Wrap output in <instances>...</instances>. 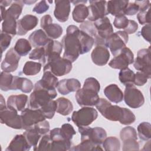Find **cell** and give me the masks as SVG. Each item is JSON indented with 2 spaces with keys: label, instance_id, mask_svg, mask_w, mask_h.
Returning <instances> with one entry per match:
<instances>
[{
  "label": "cell",
  "instance_id": "1",
  "mask_svg": "<svg viewBox=\"0 0 151 151\" xmlns=\"http://www.w3.org/2000/svg\"><path fill=\"white\" fill-rule=\"evenodd\" d=\"M95 106L100 113L107 120L119 121L124 125L130 124L136 120L134 114L130 110L117 105H111L105 99H99Z\"/></svg>",
  "mask_w": 151,
  "mask_h": 151
},
{
  "label": "cell",
  "instance_id": "2",
  "mask_svg": "<svg viewBox=\"0 0 151 151\" xmlns=\"http://www.w3.org/2000/svg\"><path fill=\"white\" fill-rule=\"evenodd\" d=\"M80 29L76 25H70L67 28L66 35L62 39L64 49L63 58L74 62L81 54V43L79 38Z\"/></svg>",
  "mask_w": 151,
  "mask_h": 151
},
{
  "label": "cell",
  "instance_id": "3",
  "mask_svg": "<svg viewBox=\"0 0 151 151\" xmlns=\"http://www.w3.org/2000/svg\"><path fill=\"white\" fill-rule=\"evenodd\" d=\"M57 96V93L55 88H46L36 83L34 86V91L29 96V108L40 109L55 99Z\"/></svg>",
  "mask_w": 151,
  "mask_h": 151
},
{
  "label": "cell",
  "instance_id": "4",
  "mask_svg": "<svg viewBox=\"0 0 151 151\" xmlns=\"http://www.w3.org/2000/svg\"><path fill=\"white\" fill-rule=\"evenodd\" d=\"M72 69V63L67 59L57 57L47 61L43 71H50L54 76H63L68 74Z\"/></svg>",
  "mask_w": 151,
  "mask_h": 151
},
{
  "label": "cell",
  "instance_id": "5",
  "mask_svg": "<svg viewBox=\"0 0 151 151\" xmlns=\"http://www.w3.org/2000/svg\"><path fill=\"white\" fill-rule=\"evenodd\" d=\"M98 116L97 110L93 107H84L78 111H74L71 116V120L78 127L88 126Z\"/></svg>",
  "mask_w": 151,
  "mask_h": 151
},
{
  "label": "cell",
  "instance_id": "6",
  "mask_svg": "<svg viewBox=\"0 0 151 151\" xmlns=\"http://www.w3.org/2000/svg\"><path fill=\"white\" fill-rule=\"evenodd\" d=\"M97 34L94 37V44L97 45L105 46L106 40L113 33V28L109 19L103 17L94 22Z\"/></svg>",
  "mask_w": 151,
  "mask_h": 151
},
{
  "label": "cell",
  "instance_id": "7",
  "mask_svg": "<svg viewBox=\"0 0 151 151\" xmlns=\"http://www.w3.org/2000/svg\"><path fill=\"white\" fill-rule=\"evenodd\" d=\"M78 132L81 135V141L89 140L96 145H100L107 137L106 130L100 127H78Z\"/></svg>",
  "mask_w": 151,
  "mask_h": 151
},
{
  "label": "cell",
  "instance_id": "8",
  "mask_svg": "<svg viewBox=\"0 0 151 151\" xmlns=\"http://www.w3.org/2000/svg\"><path fill=\"white\" fill-rule=\"evenodd\" d=\"M128 34L124 31H119L113 33L105 41V47L110 48L114 56L117 55L126 47L128 42Z\"/></svg>",
  "mask_w": 151,
  "mask_h": 151
},
{
  "label": "cell",
  "instance_id": "9",
  "mask_svg": "<svg viewBox=\"0 0 151 151\" xmlns=\"http://www.w3.org/2000/svg\"><path fill=\"white\" fill-rule=\"evenodd\" d=\"M126 104L132 109H137L145 103V98L142 93L134 85L126 86L123 94Z\"/></svg>",
  "mask_w": 151,
  "mask_h": 151
},
{
  "label": "cell",
  "instance_id": "10",
  "mask_svg": "<svg viewBox=\"0 0 151 151\" xmlns=\"http://www.w3.org/2000/svg\"><path fill=\"white\" fill-rule=\"evenodd\" d=\"M22 129L27 130L33 127L36 123L45 120V117L40 109L26 108L21 111Z\"/></svg>",
  "mask_w": 151,
  "mask_h": 151
},
{
  "label": "cell",
  "instance_id": "11",
  "mask_svg": "<svg viewBox=\"0 0 151 151\" xmlns=\"http://www.w3.org/2000/svg\"><path fill=\"white\" fill-rule=\"evenodd\" d=\"M133 66L137 70L145 73L150 77V47L148 48H143L138 51L137 57L133 61Z\"/></svg>",
  "mask_w": 151,
  "mask_h": 151
},
{
  "label": "cell",
  "instance_id": "12",
  "mask_svg": "<svg viewBox=\"0 0 151 151\" xmlns=\"http://www.w3.org/2000/svg\"><path fill=\"white\" fill-rule=\"evenodd\" d=\"M133 53L130 49L125 47L117 55L114 56L110 61L109 65L113 68L122 70L128 67V65L133 63Z\"/></svg>",
  "mask_w": 151,
  "mask_h": 151
},
{
  "label": "cell",
  "instance_id": "13",
  "mask_svg": "<svg viewBox=\"0 0 151 151\" xmlns=\"http://www.w3.org/2000/svg\"><path fill=\"white\" fill-rule=\"evenodd\" d=\"M98 92L90 88L83 87L76 91L75 97L80 106H95L99 100Z\"/></svg>",
  "mask_w": 151,
  "mask_h": 151
},
{
  "label": "cell",
  "instance_id": "14",
  "mask_svg": "<svg viewBox=\"0 0 151 151\" xmlns=\"http://www.w3.org/2000/svg\"><path fill=\"white\" fill-rule=\"evenodd\" d=\"M17 111L7 106L0 110V120L2 124L15 129H22V121L21 116L18 115Z\"/></svg>",
  "mask_w": 151,
  "mask_h": 151
},
{
  "label": "cell",
  "instance_id": "15",
  "mask_svg": "<svg viewBox=\"0 0 151 151\" xmlns=\"http://www.w3.org/2000/svg\"><path fill=\"white\" fill-rule=\"evenodd\" d=\"M88 19L90 21H95L99 19L105 17L108 14L106 8V1H90Z\"/></svg>",
  "mask_w": 151,
  "mask_h": 151
},
{
  "label": "cell",
  "instance_id": "16",
  "mask_svg": "<svg viewBox=\"0 0 151 151\" xmlns=\"http://www.w3.org/2000/svg\"><path fill=\"white\" fill-rule=\"evenodd\" d=\"M20 58V55L15 51L14 48H10L6 53L5 58L1 63V69L8 73L15 71L18 68Z\"/></svg>",
  "mask_w": 151,
  "mask_h": 151
},
{
  "label": "cell",
  "instance_id": "17",
  "mask_svg": "<svg viewBox=\"0 0 151 151\" xmlns=\"http://www.w3.org/2000/svg\"><path fill=\"white\" fill-rule=\"evenodd\" d=\"M38 19L37 17L27 14L17 21V35H25L29 31L32 30L38 24Z\"/></svg>",
  "mask_w": 151,
  "mask_h": 151
},
{
  "label": "cell",
  "instance_id": "18",
  "mask_svg": "<svg viewBox=\"0 0 151 151\" xmlns=\"http://www.w3.org/2000/svg\"><path fill=\"white\" fill-rule=\"evenodd\" d=\"M55 6L54 11V17L61 22L68 20L70 12V1H55Z\"/></svg>",
  "mask_w": 151,
  "mask_h": 151
},
{
  "label": "cell",
  "instance_id": "19",
  "mask_svg": "<svg viewBox=\"0 0 151 151\" xmlns=\"http://www.w3.org/2000/svg\"><path fill=\"white\" fill-rule=\"evenodd\" d=\"M91 57L93 63L99 66H103L107 63L110 58V52L105 46L97 45L93 50Z\"/></svg>",
  "mask_w": 151,
  "mask_h": 151
},
{
  "label": "cell",
  "instance_id": "20",
  "mask_svg": "<svg viewBox=\"0 0 151 151\" xmlns=\"http://www.w3.org/2000/svg\"><path fill=\"white\" fill-rule=\"evenodd\" d=\"M81 87L80 82L76 78H64L60 81L57 88L63 95H67L71 92L77 91Z\"/></svg>",
  "mask_w": 151,
  "mask_h": 151
},
{
  "label": "cell",
  "instance_id": "21",
  "mask_svg": "<svg viewBox=\"0 0 151 151\" xmlns=\"http://www.w3.org/2000/svg\"><path fill=\"white\" fill-rule=\"evenodd\" d=\"M28 99V96L24 94L11 95L8 98L7 107L17 111H22L25 109Z\"/></svg>",
  "mask_w": 151,
  "mask_h": 151
},
{
  "label": "cell",
  "instance_id": "22",
  "mask_svg": "<svg viewBox=\"0 0 151 151\" xmlns=\"http://www.w3.org/2000/svg\"><path fill=\"white\" fill-rule=\"evenodd\" d=\"M31 147L24 134H17L11 140L6 151H28Z\"/></svg>",
  "mask_w": 151,
  "mask_h": 151
},
{
  "label": "cell",
  "instance_id": "23",
  "mask_svg": "<svg viewBox=\"0 0 151 151\" xmlns=\"http://www.w3.org/2000/svg\"><path fill=\"white\" fill-rule=\"evenodd\" d=\"M45 49L46 63L48 60L57 57H60L63 50L62 43L58 41L50 39L49 42L44 47Z\"/></svg>",
  "mask_w": 151,
  "mask_h": 151
},
{
  "label": "cell",
  "instance_id": "24",
  "mask_svg": "<svg viewBox=\"0 0 151 151\" xmlns=\"http://www.w3.org/2000/svg\"><path fill=\"white\" fill-rule=\"evenodd\" d=\"M31 45L35 48L44 47L50 40L45 32L41 29L34 31L28 37Z\"/></svg>",
  "mask_w": 151,
  "mask_h": 151
},
{
  "label": "cell",
  "instance_id": "25",
  "mask_svg": "<svg viewBox=\"0 0 151 151\" xmlns=\"http://www.w3.org/2000/svg\"><path fill=\"white\" fill-rule=\"evenodd\" d=\"M33 89L32 81L24 77L14 76L11 90H19L25 93H30Z\"/></svg>",
  "mask_w": 151,
  "mask_h": 151
},
{
  "label": "cell",
  "instance_id": "26",
  "mask_svg": "<svg viewBox=\"0 0 151 151\" xmlns=\"http://www.w3.org/2000/svg\"><path fill=\"white\" fill-rule=\"evenodd\" d=\"M129 3V1L117 0L109 1L107 2V11L108 14L117 17L121 15H124V11Z\"/></svg>",
  "mask_w": 151,
  "mask_h": 151
},
{
  "label": "cell",
  "instance_id": "27",
  "mask_svg": "<svg viewBox=\"0 0 151 151\" xmlns=\"http://www.w3.org/2000/svg\"><path fill=\"white\" fill-rule=\"evenodd\" d=\"M106 97L111 102L118 103L123 99V93L117 85L111 84L107 86L104 90Z\"/></svg>",
  "mask_w": 151,
  "mask_h": 151
},
{
  "label": "cell",
  "instance_id": "28",
  "mask_svg": "<svg viewBox=\"0 0 151 151\" xmlns=\"http://www.w3.org/2000/svg\"><path fill=\"white\" fill-rule=\"evenodd\" d=\"M1 31L12 37L15 36L17 34V21L16 19L5 13L2 23Z\"/></svg>",
  "mask_w": 151,
  "mask_h": 151
},
{
  "label": "cell",
  "instance_id": "29",
  "mask_svg": "<svg viewBox=\"0 0 151 151\" xmlns=\"http://www.w3.org/2000/svg\"><path fill=\"white\" fill-rule=\"evenodd\" d=\"M37 83L44 88L55 89L58 84V78L50 71H44L41 79Z\"/></svg>",
  "mask_w": 151,
  "mask_h": 151
},
{
  "label": "cell",
  "instance_id": "30",
  "mask_svg": "<svg viewBox=\"0 0 151 151\" xmlns=\"http://www.w3.org/2000/svg\"><path fill=\"white\" fill-rule=\"evenodd\" d=\"M55 101L57 103L56 111L58 113L63 116H67L73 111V104L68 99L64 97H60Z\"/></svg>",
  "mask_w": 151,
  "mask_h": 151
},
{
  "label": "cell",
  "instance_id": "31",
  "mask_svg": "<svg viewBox=\"0 0 151 151\" xmlns=\"http://www.w3.org/2000/svg\"><path fill=\"white\" fill-rule=\"evenodd\" d=\"M73 20L77 22H83L88 16V9L84 3L77 4L72 13Z\"/></svg>",
  "mask_w": 151,
  "mask_h": 151
},
{
  "label": "cell",
  "instance_id": "32",
  "mask_svg": "<svg viewBox=\"0 0 151 151\" xmlns=\"http://www.w3.org/2000/svg\"><path fill=\"white\" fill-rule=\"evenodd\" d=\"M79 38L81 43V54L88 52L94 44V38L80 30Z\"/></svg>",
  "mask_w": 151,
  "mask_h": 151
},
{
  "label": "cell",
  "instance_id": "33",
  "mask_svg": "<svg viewBox=\"0 0 151 151\" xmlns=\"http://www.w3.org/2000/svg\"><path fill=\"white\" fill-rule=\"evenodd\" d=\"M14 48L20 56H25L31 50V45L28 40L20 38L17 41Z\"/></svg>",
  "mask_w": 151,
  "mask_h": 151
},
{
  "label": "cell",
  "instance_id": "34",
  "mask_svg": "<svg viewBox=\"0 0 151 151\" xmlns=\"http://www.w3.org/2000/svg\"><path fill=\"white\" fill-rule=\"evenodd\" d=\"M134 73L128 67L120 70L119 74L120 81L125 86L134 84Z\"/></svg>",
  "mask_w": 151,
  "mask_h": 151
},
{
  "label": "cell",
  "instance_id": "35",
  "mask_svg": "<svg viewBox=\"0 0 151 151\" xmlns=\"http://www.w3.org/2000/svg\"><path fill=\"white\" fill-rule=\"evenodd\" d=\"M42 29L47 35L52 40L59 38L63 34V31L62 27L60 25L53 24L52 22L48 24Z\"/></svg>",
  "mask_w": 151,
  "mask_h": 151
},
{
  "label": "cell",
  "instance_id": "36",
  "mask_svg": "<svg viewBox=\"0 0 151 151\" xmlns=\"http://www.w3.org/2000/svg\"><path fill=\"white\" fill-rule=\"evenodd\" d=\"M23 134L31 146H34V147L37 146L38 142L41 136V134L35 128L32 127L26 130L25 132H24Z\"/></svg>",
  "mask_w": 151,
  "mask_h": 151
},
{
  "label": "cell",
  "instance_id": "37",
  "mask_svg": "<svg viewBox=\"0 0 151 151\" xmlns=\"http://www.w3.org/2000/svg\"><path fill=\"white\" fill-rule=\"evenodd\" d=\"M42 64L34 61H27L22 68V73L27 76H35L41 71Z\"/></svg>",
  "mask_w": 151,
  "mask_h": 151
},
{
  "label": "cell",
  "instance_id": "38",
  "mask_svg": "<svg viewBox=\"0 0 151 151\" xmlns=\"http://www.w3.org/2000/svg\"><path fill=\"white\" fill-rule=\"evenodd\" d=\"M102 143L106 151H119L120 149V142L116 137H106Z\"/></svg>",
  "mask_w": 151,
  "mask_h": 151
},
{
  "label": "cell",
  "instance_id": "39",
  "mask_svg": "<svg viewBox=\"0 0 151 151\" xmlns=\"http://www.w3.org/2000/svg\"><path fill=\"white\" fill-rule=\"evenodd\" d=\"M24 2L22 1H15L9 6V8L6 10V14L15 18L16 20L18 19L20 16L22 8L24 6Z\"/></svg>",
  "mask_w": 151,
  "mask_h": 151
},
{
  "label": "cell",
  "instance_id": "40",
  "mask_svg": "<svg viewBox=\"0 0 151 151\" xmlns=\"http://www.w3.org/2000/svg\"><path fill=\"white\" fill-rule=\"evenodd\" d=\"M137 132L139 138L147 141L151 138V125L149 122H142L137 126Z\"/></svg>",
  "mask_w": 151,
  "mask_h": 151
},
{
  "label": "cell",
  "instance_id": "41",
  "mask_svg": "<svg viewBox=\"0 0 151 151\" xmlns=\"http://www.w3.org/2000/svg\"><path fill=\"white\" fill-rule=\"evenodd\" d=\"M14 76L8 72L2 71L0 75V88L2 91L11 90Z\"/></svg>",
  "mask_w": 151,
  "mask_h": 151
},
{
  "label": "cell",
  "instance_id": "42",
  "mask_svg": "<svg viewBox=\"0 0 151 151\" xmlns=\"http://www.w3.org/2000/svg\"><path fill=\"white\" fill-rule=\"evenodd\" d=\"M71 150L75 151H81V150H103V149L100 147V145H96L93 143L91 142L89 140H83L81 141V143L77 145L74 146L70 149Z\"/></svg>",
  "mask_w": 151,
  "mask_h": 151
},
{
  "label": "cell",
  "instance_id": "43",
  "mask_svg": "<svg viewBox=\"0 0 151 151\" xmlns=\"http://www.w3.org/2000/svg\"><path fill=\"white\" fill-rule=\"evenodd\" d=\"M71 140L57 139L51 140V150H68L71 149Z\"/></svg>",
  "mask_w": 151,
  "mask_h": 151
},
{
  "label": "cell",
  "instance_id": "44",
  "mask_svg": "<svg viewBox=\"0 0 151 151\" xmlns=\"http://www.w3.org/2000/svg\"><path fill=\"white\" fill-rule=\"evenodd\" d=\"M57 109V103L55 100H52L45 106H43L40 110L42 111L45 118L51 119H52Z\"/></svg>",
  "mask_w": 151,
  "mask_h": 151
},
{
  "label": "cell",
  "instance_id": "45",
  "mask_svg": "<svg viewBox=\"0 0 151 151\" xmlns=\"http://www.w3.org/2000/svg\"><path fill=\"white\" fill-rule=\"evenodd\" d=\"M29 58L33 60H38L45 65L46 63V58L44 47H37L34 49L29 54Z\"/></svg>",
  "mask_w": 151,
  "mask_h": 151
},
{
  "label": "cell",
  "instance_id": "46",
  "mask_svg": "<svg viewBox=\"0 0 151 151\" xmlns=\"http://www.w3.org/2000/svg\"><path fill=\"white\" fill-rule=\"evenodd\" d=\"M60 133L64 139L68 140H71L73 136L76 134L74 127L69 123L63 124L61 128H60Z\"/></svg>",
  "mask_w": 151,
  "mask_h": 151
},
{
  "label": "cell",
  "instance_id": "47",
  "mask_svg": "<svg viewBox=\"0 0 151 151\" xmlns=\"http://www.w3.org/2000/svg\"><path fill=\"white\" fill-rule=\"evenodd\" d=\"M120 136L122 141L130 139H137L136 130L131 126H127L122 129L120 133Z\"/></svg>",
  "mask_w": 151,
  "mask_h": 151
},
{
  "label": "cell",
  "instance_id": "48",
  "mask_svg": "<svg viewBox=\"0 0 151 151\" xmlns=\"http://www.w3.org/2000/svg\"><path fill=\"white\" fill-rule=\"evenodd\" d=\"M80 28L81 31L92 37H95L97 34V31L94 24L90 21H84L80 25Z\"/></svg>",
  "mask_w": 151,
  "mask_h": 151
},
{
  "label": "cell",
  "instance_id": "49",
  "mask_svg": "<svg viewBox=\"0 0 151 151\" xmlns=\"http://www.w3.org/2000/svg\"><path fill=\"white\" fill-rule=\"evenodd\" d=\"M51 139L50 138V134H44L41 141L39 143L38 146H36L34 148V150H51Z\"/></svg>",
  "mask_w": 151,
  "mask_h": 151
},
{
  "label": "cell",
  "instance_id": "50",
  "mask_svg": "<svg viewBox=\"0 0 151 151\" xmlns=\"http://www.w3.org/2000/svg\"><path fill=\"white\" fill-rule=\"evenodd\" d=\"M150 7L147 9H145L144 10L140 11L137 14V18L139 21V22L141 25L150 23Z\"/></svg>",
  "mask_w": 151,
  "mask_h": 151
},
{
  "label": "cell",
  "instance_id": "51",
  "mask_svg": "<svg viewBox=\"0 0 151 151\" xmlns=\"http://www.w3.org/2000/svg\"><path fill=\"white\" fill-rule=\"evenodd\" d=\"M128 18L124 15H121L116 17L113 25L114 26L118 29H125L129 24Z\"/></svg>",
  "mask_w": 151,
  "mask_h": 151
},
{
  "label": "cell",
  "instance_id": "52",
  "mask_svg": "<svg viewBox=\"0 0 151 151\" xmlns=\"http://www.w3.org/2000/svg\"><path fill=\"white\" fill-rule=\"evenodd\" d=\"M122 150L124 151L127 150H138L139 149V145L137 140L130 139L123 141Z\"/></svg>",
  "mask_w": 151,
  "mask_h": 151
},
{
  "label": "cell",
  "instance_id": "53",
  "mask_svg": "<svg viewBox=\"0 0 151 151\" xmlns=\"http://www.w3.org/2000/svg\"><path fill=\"white\" fill-rule=\"evenodd\" d=\"M150 78V77L145 73L141 71H137L134 74V84L137 86H142L147 83V79Z\"/></svg>",
  "mask_w": 151,
  "mask_h": 151
},
{
  "label": "cell",
  "instance_id": "54",
  "mask_svg": "<svg viewBox=\"0 0 151 151\" xmlns=\"http://www.w3.org/2000/svg\"><path fill=\"white\" fill-rule=\"evenodd\" d=\"M12 36L3 32H1V42L0 46L1 48L2 53L8 48L11 44Z\"/></svg>",
  "mask_w": 151,
  "mask_h": 151
},
{
  "label": "cell",
  "instance_id": "55",
  "mask_svg": "<svg viewBox=\"0 0 151 151\" xmlns=\"http://www.w3.org/2000/svg\"><path fill=\"white\" fill-rule=\"evenodd\" d=\"M34 127L35 128L41 135H44L50 131V127L49 122L44 120L36 123L34 126Z\"/></svg>",
  "mask_w": 151,
  "mask_h": 151
},
{
  "label": "cell",
  "instance_id": "56",
  "mask_svg": "<svg viewBox=\"0 0 151 151\" xmlns=\"http://www.w3.org/2000/svg\"><path fill=\"white\" fill-rule=\"evenodd\" d=\"M48 9L49 5L47 3V2L45 1H41L35 5L32 9V11L38 14H41L48 11Z\"/></svg>",
  "mask_w": 151,
  "mask_h": 151
},
{
  "label": "cell",
  "instance_id": "57",
  "mask_svg": "<svg viewBox=\"0 0 151 151\" xmlns=\"http://www.w3.org/2000/svg\"><path fill=\"white\" fill-rule=\"evenodd\" d=\"M139 11V7L135 2H129L124 11V15H133L136 14Z\"/></svg>",
  "mask_w": 151,
  "mask_h": 151
},
{
  "label": "cell",
  "instance_id": "58",
  "mask_svg": "<svg viewBox=\"0 0 151 151\" xmlns=\"http://www.w3.org/2000/svg\"><path fill=\"white\" fill-rule=\"evenodd\" d=\"M138 28V25L134 20H129V24L127 27L124 29L127 34H132L134 33Z\"/></svg>",
  "mask_w": 151,
  "mask_h": 151
},
{
  "label": "cell",
  "instance_id": "59",
  "mask_svg": "<svg viewBox=\"0 0 151 151\" xmlns=\"http://www.w3.org/2000/svg\"><path fill=\"white\" fill-rule=\"evenodd\" d=\"M141 35L145 40L150 42V24H146L142 28Z\"/></svg>",
  "mask_w": 151,
  "mask_h": 151
},
{
  "label": "cell",
  "instance_id": "60",
  "mask_svg": "<svg viewBox=\"0 0 151 151\" xmlns=\"http://www.w3.org/2000/svg\"><path fill=\"white\" fill-rule=\"evenodd\" d=\"M52 22V19L50 15H45L43 16L41 19L40 26L42 28H44L48 24Z\"/></svg>",
  "mask_w": 151,
  "mask_h": 151
},
{
  "label": "cell",
  "instance_id": "61",
  "mask_svg": "<svg viewBox=\"0 0 151 151\" xmlns=\"http://www.w3.org/2000/svg\"><path fill=\"white\" fill-rule=\"evenodd\" d=\"M7 106L5 104V101L2 94H1V104H0V110L5 109Z\"/></svg>",
  "mask_w": 151,
  "mask_h": 151
},
{
  "label": "cell",
  "instance_id": "62",
  "mask_svg": "<svg viewBox=\"0 0 151 151\" xmlns=\"http://www.w3.org/2000/svg\"><path fill=\"white\" fill-rule=\"evenodd\" d=\"M12 1H1V6H3L4 7H6V6H8L9 5H10L11 3H12Z\"/></svg>",
  "mask_w": 151,
  "mask_h": 151
},
{
  "label": "cell",
  "instance_id": "63",
  "mask_svg": "<svg viewBox=\"0 0 151 151\" xmlns=\"http://www.w3.org/2000/svg\"><path fill=\"white\" fill-rule=\"evenodd\" d=\"M1 21H3V19L4 18L5 15V12H6L5 7L1 5Z\"/></svg>",
  "mask_w": 151,
  "mask_h": 151
},
{
  "label": "cell",
  "instance_id": "64",
  "mask_svg": "<svg viewBox=\"0 0 151 151\" xmlns=\"http://www.w3.org/2000/svg\"><path fill=\"white\" fill-rule=\"evenodd\" d=\"M37 1H23V2L25 3V4H28V5H31V4H33V3H35Z\"/></svg>",
  "mask_w": 151,
  "mask_h": 151
}]
</instances>
